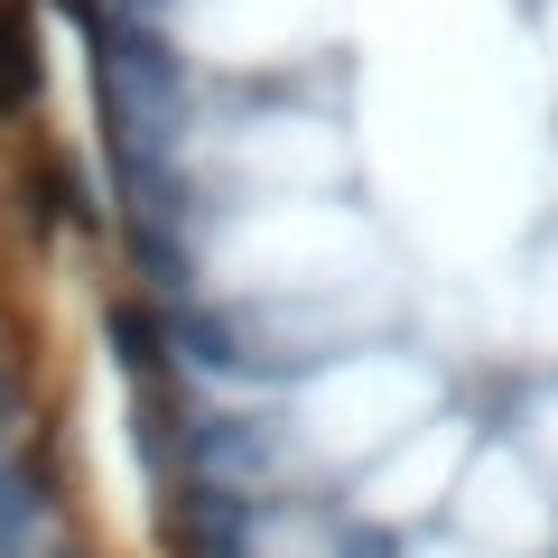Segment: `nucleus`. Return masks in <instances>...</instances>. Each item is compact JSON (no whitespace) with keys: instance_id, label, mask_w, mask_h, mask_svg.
<instances>
[{"instance_id":"nucleus-1","label":"nucleus","mask_w":558,"mask_h":558,"mask_svg":"<svg viewBox=\"0 0 558 558\" xmlns=\"http://www.w3.org/2000/svg\"><path fill=\"white\" fill-rule=\"evenodd\" d=\"M0 558H140L94 494L75 381L57 391L47 336L20 299H0Z\"/></svg>"}]
</instances>
